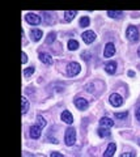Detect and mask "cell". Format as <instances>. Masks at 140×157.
Returning a JSON list of instances; mask_svg holds the SVG:
<instances>
[{"label": "cell", "instance_id": "4", "mask_svg": "<svg viewBox=\"0 0 140 157\" xmlns=\"http://www.w3.org/2000/svg\"><path fill=\"white\" fill-rule=\"evenodd\" d=\"M109 102L114 107H119V106H122V104H123V98H122L120 94H118V93H112L110 97H109Z\"/></svg>", "mask_w": 140, "mask_h": 157}, {"label": "cell", "instance_id": "24", "mask_svg": "<svg viewBox=\"0 0 140 157\" xmlns=\"http://www.w3.org/2000/svg\"><path fill=\"white\" fill-rule=\"evenodd\" d=\"M55 38H56V34H55V32H51L49 36H47V38H46V42L47 43H52L55 41Z\"/></svg>", "mask_w": 140, "mask_h": 157}, {"label": "cell", "instance_id": "28", "mask_svg": "<svg viewBox=\"0 0 140 157\" xmlns=\"http://www.w3.org/2000/svg\"><path fill=\"white\" fill-rule=\"evenodd\" d=\"M50 157H66L64 155H62L59 153V152H51L50 153Z\"/></svg>", "mask_w": 140, "mask_h": 157}, {"label": "cell", "instance_id": "7", "mask_svg": "<svg viewBox=\"0 0 140 157\" xmlns=\"http://www.w3.org/2000/svg\"><path fill=\"white\" fill-rule=\"evenodd\" d=\"M115 54V46L113 42H108L105 46V50H104V56L105 58H112Z\"/></svg>", "mask_w": 140, "mask_h": 157}, {"label": "cell", "instance_id": "23", "mask_svg": "<svg viewBox=\"0 0 140 157\" xmlns=\"http://www.w3.org/2000/svg\"><path fill=\"white\" fill-rule=\"evenodd\" d=\"M34 67H28V68H25V70H24V76L25 77H30L33 73H34Z\"/></svg>", "mask_w": 140, "mask_h": 157}, {"label": "cell", "instance_id": "29", "mask_svg": "<svg viewBox=\"0 0 140 157\" xmlns=\"http://www.w3.org/2000/svg\"><path fill=\"white\" fill-rule=\"evenodd\" d=\"M21 56H22V63H28V55H26V52H21Z\"/></svg>", "mask_w": 140, "mask_h": 157}, {"label": "cell", "instance_id": "10", "mask_svg": "<svg viewBox=\"0 0 140 157\" xmlns=\"http://www.w3.org/2000/svg\"><path fill=\"white\" fill-rule=\"evenodd\" d=\"M75 106L79 110H86L88 109V106H89V104H88V101H86L85 98H76L75 100Z\"/></svg>", "mask_w": 140, "mask_h": 157}, {"label": "cell", "instance_id": "13", "mask_svg": "<svg viewBox=\"0 0 140 157\" xmlns=\"http://www.w3.org/2000/svg\"><path fill=\"white\" fill-rule=\"evenodd\" d=\"M115 151H117V144L115 143H110L108 145V148L105 149V153H104V157H113Z\"/></svg>", "mask_w": 140, "mask_h": 157}, {"label": "cell", "instance_id": "25", "mask_svg": "<svg viewBox=\"0 0 140 157\" xmlns=\"http://www.w3.org/2000/svg\"><path fill=\"white\" fill-rule=\"evenodd\" d=\"M24 157H46V156L40 155V153H29V152H24Z\"/></svg>", "mask_w": 140, "mask_h": 157}, {"label": "cell", "instance_id": "2", "mask_svg": "<svg viewBox=\"0 0 140 157\" xmlns=\"http://www.w3.org/2000/svg\"><path fill=\"white\" fill-rule=\"evenodd\" d=\"M64 141L67 145H74L76 143V130L74 127H68L64 134Z\"/></svg>", "mask_w": 140, "mask_h": 157}, {"label": "cell", "instance_id": "15", "mask_svg": "<svg viewBox=\"0 0 140 157\" xmlns=\"http://www.w3.org/2000/svg\"><path fill=\"white\" fill-rule=\"evenodd\" d=\"M43 36V32L41 30V29H32V32H30V37L33 41H40V39L42 38Z\"/></svg>", "mask_w": 140, "mask_h": 157}, {"label": "cell", "instance_id": "21", "mask_svg": "<svg viewBox=\"0 0 140 157\" xmlns=\"http://www.w3.org/2000/svg\"><path fill=\"white\" fill-rule=\"evenodd\" d=\"M89 24H90V18L88 16H83L80 18V26L86 28V26H89Z\"/></svg>", "mask_w": 140, "mask_h": 157}, {"label": "cell", "instance_id": "14", "mask_svg": "<svg viewBox=\"0 0 140 157\" xmlns=\"http://www.w3.org/2000/svg\"><path fill=\"white\" fill-rule=\"evenodd\" d=\"M105 71L110 73V75H113V73H115V71H117V63L115 62H108L105 64Z\"/></svg>", "mask_w": 140, "mask_h": 157}, {"label": "cell", "instance_id": "1", "mask_svg": "<svg viewBox=\"0 0 140 157\" xmlns=\"http://www.w3.org/2000/svg\"><path fill=\"white\" fill-rule=\"evenodd\" d=\"M80 71H81V66H80L77 62H71V63H68V66H67V68H66L67 76H70V77H74V76H76V75H79Z\"/></svg>", "mask_w": 140, "mask_h": 157}, {"label": "cell", "instance_id": "33", "mask_svg": "<svg viewBox=\"0 0 140 157\" xmlns=\"http://www.w3.org/2000/svg\"><path fill=\"white\" fill-rule=\"evenodd\" d=\"M138 144L140 145V137H139V139H138Z\"/></svg>", "mask_w": 140, "mask_h": 157}, {"label": "cell", "instance_id": "26", "mask_svg": "<svg viewBox=\"0 0 140 157\" xmlns=\"http://www.w3.org/2000/svg\"><path fill=\"white\" fill-rule=\"evenodd\" d=\"M128 113L127 111H122V113H115V118H118V119H124V118L127 117Z\"/></svg>", "mask_w": 140, "mask_h": 157}, {"label": "cell", "instance_id": "27", "mask_svg": "<svg viewBox=\"0 0 140 157\" xmlns=\"http://www.w3.org/2000/svg\"><path fill=\"white\" fill-rule=\"evenodd\" d=\"M120 157H135L134 152H124V153L120 155Z\"/></svg>", "mask_w": 140, "mask_h": 157}, {"label": "cell", "instance_id": "6", "mask_svg": "<svg viewBox=\"0 0 140 157\" xmlns=\"http://www.w3.org/2000/svg\"><path fill=\"white\" fill-rule=\"evenodd\" d=\"M96 37H97V36H96V33L93 30H86V32H84L83 34H81V38H83L84 42L88 43V45H90L92 42H94Z\"/></svg>", "mask_w": 140, "mask_h": 157}, {"label": "cell", "instance_id": "12", "mask_svg": "<svg viewBox=\"0 0 140 157\" xmlns=\"http://www.w3.org/2000/svg\"><path fill=\"white\" fill-rule=\"evenodd\" d=\"M100 126L105 127V128H112V127L114 126V122H113V119H110V118H108V117H102L100 119Z\"/></svg>", "mask_w": 140, "mask_h": 157}, {"label": "cell", "instance_id": "20", "mask_svg": "<svg viewBox=\"0 0 140 157\" xmlns=\"http://www.w3.org/2000/svg\"><path fill=\"white\" fill-rule=\"evenodd\" d=\"M109 17H113V18H120L123 16V12L122 11H109L108 12Z\"/></svg>", "mask_w": 140, "mask_h": 157}, {"label": "cell", "instance_id": "8", "mask_svg": "<svg viewBox=\"0 0 140 157\" xmlns=\"http://www.w3.org/2000/svg\"><path fill=\"white\" fill-rule=\"evenodd\" d=\"M41 134H42V128L40 127V124L34 123V124L30 127V137H32V139H36V140L40 139Z\"/></svg>", "mask_w": 140, "mask_h": 157}, {"label": "cell", "instance_id": "11", "mask_svg": "<svg viewBox=\"0 0 140 157\" xmlns=\"http://www.w3.org/2000/svg\"><path fill=\"white\" fill-rule=\"evenodd\" d=\"M60 118H62V121L66 122L67 124H72V123H74V115H72L68 110H64L63 113H62Z\"/></svg>", "mask_w": 140, "mask_h": 157}, {"label": "cell", "instance_id": "18", "mask_svg": "<svg viewBox=\"0 0 140 157\" xmlns=\"http://www.w3.org/2000/svg\"><path fill=\"white\" fill-rule=\"evenodd\" d=\"M79 48V42L76 39H70L68 41V50L74 51V50H77Z\"/></svg>", "mask_w": 140, "mask_h": 157}, {"label": "cell", "instance_id": "19", "mask_svg": "<svg viewBox=\"0 0 140 157\" xmlns=\"http://www.w3.org/2000/svg\"><path fill=\"white\" fill-rule=\"evenodd\" d=\"M36 123H37V124H40V127H41V128L43 130V128H45V127H46L47 122H46V119H45V118H43L42 115H38V117H37Z\"/></svg>", "mask_w": 140, "mask_h": 157}, {"label": "cell", "instance_id": "16", "mask_svg": "<svg viewBox=\"0 0 140 157\" xmlns=\"http://www.w3.org/2000/svg\"><path fill=\"white\" fill-rule=\"evenodd\" d=\"M76 14H77V11H66L64 12V20L67 22H70L76 17Z\"/></svg>", "mask_w": 140, "mask_h": 157}, {"label": "cell", "instance_id": "31", "mask_svg": "<svg viewBox=\"0 0 140 157\" xmlns=\"http://www.w3.org/2000/svg\"><path fill=\"white\" fill-rule=\"evenodd\" d=\"M127 73H128V76H130V77H134V76H135V72H134L132 70H130Z\"/></svg>", "mask_w": 140, "mask_h": 157}, {"label": "cell", "instance_id": "17", "mask_svg": "<svg viewBox=\"0 0 140 157\" xmlns=\"http://www.w3.org/2000/svg\"><path fill=\"white\" fill-rule=\"evenodd\" d=\"M98 135L101 137H109L110 135H112V132H110V128H105V127H100L98 128Z\"/></svg>", "mask_w": 140, "mask_h": 157}, {"label": "cell", "instance_id": "32", "mask_svg": "<svg viewBox=\"0 0 140 157\" xmlns=\"http://www.w3.org/2000/svg\"><path fill=\"white\" fill-rule=\"evenodd\" d=\"M138 55H139V56H140V47H139V48H138Z\"/></svg>", "mask_w": 140, "mask_h": 157}, {"label": "cell", "instance_id": "22", "mask_svg": "<svg viewBox=\"0 0 140 157\" xmlns=\"http://www.w3.org/2000/svg\"><path fill=\"white\" fill-rule=\"evenodd\" d=\"M29 106H30V104L26 100V97H22V114H26L29 110Z\"/></svg>", "mask_w": 140, "mask_h": 157}, {"label": "cell", "instance_id": "3", "mask_svg": "<svg viewBox=\"0 0 140 157\" xmlns=\"http://www.w3.org/2000/svg\"><path fill=\"white\" fill-rule=\"evenodd\" d=\"M126 37L128 41L131 42H138L139 38H140V34H139V29L134 25H130L127 28V32H126Z\"/></svg>", "mask_w": 140, "mask_h": 157}, {"label": "cell", "instance_id": "30", "mask_svg": "<svg viewBox=\"0 0 140 157\" xmlns=\"http://www.w3.org/2000/svg\"><path fill=\"white\" fill-rule=\"evenodd\" d=\"M136 119L140 122V106L138 107V110H136Z\"/></svg>", "mask_w": 140, "mask_h": 157}, {"label": "cell", "instance_id": "5", "mask_svg": "<svg viewBox=\"0 0 140 157\" xmlns=\"http://www.w3.org/2000/svg\"><path fill=\"white\" fill-rule=\"evenodd\" d=\"M25 21L28 24H30V25H40L41 24V17L38 16L36 13H26L25 14Z\"/></svg>", "mask_w": 140, "mask_h": 157}, {"label": "cell", "instance_id": "9", "mask_svg": "<svg viewBox=\"0 0 140 157\" xmlns=\"http://www.w3.org/2000/svg\"><path fill=\"white\" fill-rule=\"evenodd\" d=\"M38 58H40V60L42 62V63H45L46 66H51L52 63V58H51V55L49 52H40L38 54Z\"/></svg>", "mask_w": 140, "mask_h": 157}]
</instances>
